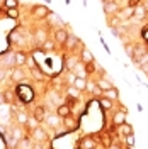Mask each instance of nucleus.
I'll use <instances>...</instances> for the list:
<instances>
[{
  "label": "nucleus",
  "mask_w": 148,
  "mask_h": 149,
  "mask_svg": "<svg viewBox=\"0 0 148 149\" xmlns=\"http://www.w3.org/2000/svg\"><path fill=\"white\" fill-rule=\"evenodd\" d=\"M32 73H34V76H36L37 80H43V74L39 73V71H37V70H32Z\"/></svg>",
  "instance_id": "nucleus-37"
},
{
  "label": "nucleus",
  "mask_w": 148,
  "mask_h": 149,
  "mask_svg": "<svg viewBox=\"0 0 148 149\" xmlns=\"http://www.w3.org/2000/svg\"><path fill=\"white\" fill-rule=\"evenodd\" d=\"M29 125H31V127H34V129H36L37 127V119H29Z\"/></svg>",
  "instance_id": "nucleus-35"
},
{
  "label": "nucleus",
  "mask_w": 148,
  "mask_h": 149,
  "mask_svg": "<svg viewBox=\"0 0 148 149\" xmlns=\"http://www.w3.org/2000/svg\"><path fill=\"white\" fill-rule=\"evenodd\" d=\"M66 65H68V68H70V70H73L77 63H75V59H68V63H66Z\"/></svg>",
  "instance_id": "nucleus-36"
},
{
  "label": "nucleus",
  "mask_w": 148,
  "mask_h": 149,
  "mask_svg": "<svg viewBox=\"0 0 148 149\" xmlns=\"http://www.w3.org/2000/svg\"><path fill=\"white\" fill-rule=\"evenodd\" d=\"M111 149H119V148H118V146H111Z\"/></svg>",
  "instance_id": "nucleus-42"
},
{
  "label": "nucleus",
  "mask_w": 148,
  "mask_h": 149,
  "mask_svg": "<svg viewBox=\"0 0 148 149\" xmlns=\"http://www.w3.org/2000/svg\"><path fill=\"white\" fill-rule=\"evenodd\" d=\"M97 86L101 88L102 92H106V90H109V88H112L114 85H112V81H109V80H106V78H102V80H99V81H97Z\"/></svg>",
  "instance_id": "nucleus-1"
},
{
  "label": "nucleus",
  "mask_w": 148,
  "mask_h": 149,
  "mask_svg": "<svg viewBox=\"0 0 148 149\" xmlns=\"http://www.w3.org/2000/svg\"><path fill=\"white\" fill-rule=\"evenodd\" d=\"M4 63H5V65H14V63H16V56H7V58L4 59Z\"/></svg>",
  "instance_id": "nucleus-26"
},
{
  "label": "nucleus",
  "mask_w": 148,
  "mask_h": 149,
  "mask_svg": "<svg viewBox=\"0 0 148 149\" xmlns=\"http://www.w3.org/2000/svg\"><path fill=\"white\" fill-rule=\"evenodd\" d=\"M116 9H118V5L116 3H112V0L111 2H104V10L109 14V12H116Z\"/></svg>",
  "instance_id": "nucleus-11"
},
{
  "label": "nucleus",
  "mask_w": 148,
  "mask_h": 149,
  "mask_svg": "<svg viewBox=\"0 0 148 149\" xmlns=\"http://www.w3.org/2000/svg\"><path fill=\"white\" fill-rule=\"evenodd\" d=\"M82 59L85 61V63H90V61H94L92 53H90L89 49H83V51H82Z\"/></svg>",
  "instance_id": "nucleus-14"
},
{
  "label": "nucleus",
  "mask_w": 148,
  "mask_h": 149,
  "mask_svg": "<svg viewBox=\"0 0 148 149\" xmlns=\"http://www.w3.org/2000/svg\"><path fill=\"white\" fill-rule=\"evenodd\" d=\"M4 102H5V98H4V95H0V105H2Z\"/></svg>",
  "instance_id": "nucleus-41"
},
{
  "label": "nucleus",
  "mask_w": 148,
  "mask_h": 149,
  "mask_svg": "<svg viewBox=\"0 0 148 149\" xmlns=\"http://www.w3.org/2000/svg\"><path fill=\"white\" fill-rule=\"evenodd\" d=\"M73 73L78 76V78H85L87 76V71H85V66H82V65H75V68H73Z\"/></svg>",
  "instance_id": "nucleus-4"
},
{
  "label": "nucleus",
  "mask_w": 148,
  "mask_h": 149,
  "mask_svg": "<svg viewBox=\"0 0 148 149\" xmlns=\"http://www.w3.org/2000/svg\"><path fill=\"white\" fill-rule=\"evenodd\" d=\"M145 9H147V10H148V3H147V5H145Z\"/></svg>",
  "instance_id": "nucleus-44"
},
{
  "label": "nucleus",
  "mask_w": 148,
  "mask_h": 149,
  "mask_svg": "<svg viewBox=\"0 0 148 149\" xmlns=\"http://www.w3.org/2000/svg\"><path fill=\"white\" fill-rule=\"evenodd\" d=\"M66 80H68V83H70V85H73L75 80H77V74H75V73H68V74H66Z\"/></svg>",
  "instance_id": "nucleus-23"
},
{
  "label": "nucleus",
  "mask_w": 148,
  "mask_h": 149,
  "mask_svg": "<svg viewBox=\"0 0 148 149\" xmlns=\"http://www.w3.org/2000/svg\"><path fill=\"white\" fill-rule=\"evenodd\" d=\"M126 142H128V146H133V144H135V139H133V134H130V136H126Z\"/></svg>",
  "instance_id": "nucleus-34"
},
{
  "label": "nucleus",
  "mask_w": 148,
  "mask_h": 149,
  "mask_svg": "<svg viewBox=\"0 0 148 149\" xmlns=\"http://www.w3.org/2000/svg\"><path fill=\"white\" fill-rule=\"evenodd\" d=\"M10 37H12L14 41H17L19 44H24V42H22V37L19 36V34H12V36H10Z\"/></svg>",
  "instance_id": "nucleus-33"
},
{
  "label": "nucleus",
  "mask_w": 148,
  "mask_h": 149,
  "mask_svg": "<svg viewBox=\"0 0 148 149\" xmlns=\"http://www.w3.org/2000/svg\"><path fill=\"white\" fill-rule=\"evenodd\" d=\"M34 149H41V146H39V144H37V146H36V148H34Z\"/></svg>",
  "instance_id": "nucleus-43"
},
{
  "label": "nucleus",
  "mask_w": 148,
  "mask_h": 149,
  "mask_svg": "<svg viewBox=\"0 0 148 149\" xmlns=\"http://www.w3.org/2000/svg\"><path fill=\"white\" fill-rule=\"evenodd\" d=\"M124 119H126V112H118L116 115H114V124H123L124 122Z\"/></svg>",
  "instance_id": "nucleus-12"
},
{
  "label": "nucleus",
  "mask_w": 148,
  "mask_h": 149,
  "mask_svg": "<svg viewBox=\"0 0 148 149\" xmlns=\"http://www.w3.org/2000/svg\"><path fill=\"white\" fill-rule=\"evenodd\" d=\"M66 41H68V46H70V47H73L75 44H77V37H73V36H72V37H68Z\"/></svg>",
  "instance_id": "nucleus-30"
},
{
  "label": "nucleus",
  "mask_w": 148,
  "mask_h": 149,
  "mask_svg": "<svg viewBox=\"0 0 148 149\" xmlns=\"http://www.w3.org/2000/svg\"><path fill=\"white\" fill-rule=\"evenodd\" d=\"M5 5L9 9H14V7H17V0H5Z\"/></svg>",
  "instance_id": "nucleus-27"
},
{
  "label": "nucleus",
  "mask_w": 148,
  "mask_h": 149,
  "mask_svg": "<svg viewBox=\"0 0 148 149\" xmlns=\"http://www.w3.org/2000/svg\"><path fill=\"white\" fill-rule=\"evenodd\" d=\"M34 139H36L37 142H43V141L46 139V132L41 129V127H36V129H34Z\"/></svg>",
  "instance_id": "nucleus-2"
},
{
  "label": "nucleus",
  "mask_w": 148,
  "mask_h": 149,
  "mask_svg": "<svg viewBox=\"0 0 148 149\" xmlns=\"http://www.w3.org/2000/svg\"><path fill=\"white\" fill-rule=\"evenodd\" d=\"M17 120H19V124H27V115L24 113V112H19L17 113Z\"/></svg>",
  "instance_id": "nucleus-18"
},
{
  "label": "nucleus",
  "mask_w": 148,
  "mask_h": 149,
  "mask_svg": "<svg viewBox=\"0 0 148 149\" xmlns=\"http://www.w3.org/2000/svg\"><path fill=\"white\" fill-rule=\"evenodd\" d=\"M12 136H14V141H12V144H16V141H20L22 137V132H20V129H14L12 130Z\"/></svg>",
  "instance_id": "nucleus-17"
},
{
  "label": "nucleus",
  "mask_w": 148,
  "mask_h": 149,
  "mask_svg": "<svg viewBox=\"0 0 148 149\" xmlns=\"http://www.w3.org/2000/svg\"><path fill=\"white\" fill-rule=\"evenodd\" d=\"M4 78H5V71H4V70H0V80H4Z\"/></svg>",
  "instance_id": "nucleus-40"
},
{
  "label": "nucleus",
  "mask_w": 148,
  "mask_h": 149,
  "mask_svg": "<svg viewBox=\"0 0 148 149\" xmlns=\"http://www.w3.org/2000/svg\"><path fill=\"white\" fill-rule=\"evenodd\" d=\"M43 47H44L46 51H49V49H53V42H51V41H44V44H43Z\"/></svg>",
  "instance_id": "nucleus-31"
},
{
  "label": "nucleus",
  "mask_w": 148,
  "mask_h": 149,
  "mask_svg": "<svg viewBox=\"0 0 148 149\" xmlns=\"http://www.w3.org/2000/svg\"><path fill=\"white\" fill-rule=\"evenodd\" d=\"M12 78H14L16 81H20V80L24 78V71H20V70H14V71H12Z\"/></svg>",
  "instance_id": "nucleus-15"
},
{
  "label": "nucleus",
  "mask_w": 148,
  "mask_h": 149,
  "mask_svg": "<svg viewBox=\"0 0 148 149\" xmlns=\"http://www.w3.org/2000/svg\"><path fill=\"white\" fill-rule=\"evenodd\" d=\"M46 122L51 125V127H56V125H60V117H58V115H48Z\"/></svg>",
  "instance_id": "nucleus-7"
},
{
  "label": "nucleus",
  "mask_w": 148,
  "mask_h": 149,
  "mask_svg": "<svg viewBox=\"0 0 148 149\" xmlns=\"http://www.w3.org/2000/svg\"><path fill=\"white\" fill-rule=\"evenodd\" d=\"M19 146H20V149H31V142H29V141H26V139H22Z\"/></svg>",
  "instance_id": "nucleus-24"
},
{
  "label": "nucleus",
  "mask_w": 148,
  "mask_h": 149,
  "mask_svg": "<svg viewBox=\"0 0 148 149\" xmlns=\"http://www.w3.org/2000/svg\"><path fill=\"white\" fill-rule=\"evenodd\" d=\"M7 14H9L10 17H17V9H16V7H14V9H9Z\"/></svg>",
  "instance_id": "nucleus-32"
},
{
  "label": "nucleus",
  "mask_w": 148,
  "mask_h": 149,
  "mask_svg": "<svg viewBox=\"0 0 148 149\" xmlns=\"http://www.w3.org/2000/svg\"><path fill=\"white\" fill-rule=\"evenodd\" d=\"M73 86H75V88H78L80 92H82V90H87V80H85V78H78V76H77Z\"/></svg>",
  "instance_id": "nucleus-3"
},
{
  "label": "nucleus",
  "mask_w": 148,
  "mask_h": 149,
  "mask_svg": "<svg viewBox=\"0 0 148 149\" xmlns=\"http://www.w3.org/2000/svg\"><path fill=\"white\" fill-rule=\"evenodd\" d=\"M36 37H37V41H39V42H44V32H43V31H37Z\"/></svg>",
  "instance_id": "nucleus-29"
},
{
  "label": "nucleus",
  "mask_w": 148,
  "mask_h": 149,
  "mask_svg": "<svg viewBox=\"0 0 148 149\" xmlns=\"http://www.w3.org/2000/svg\"><path fill=\"white\" fill-rule=\"evenodd\" d=\"M141 70H143V71H145V73H148V63H145V65L141 66Z\"/></svg>",
  "instance_id": "nucleus-39"
},
{
  "label": "nucleus",
  "mask_w": 148,
  "mask_h": 149,
  "mask_svg": "<svg viewBox=\"0 0 148 149\" xmlns=\"http://www.w3.org/2000/svg\"><path fill=\"white\" fill-rule=\"evenodd\" d=\"M16 63H17V65H24V63H26V56L22 54V53H17V54H16Z\"/></svg>",
  "instance_id": "nucleus-20"
},
{
  "label": "nucleus",
  "mask_w": 148,
  "mask_h": 149,
  "mask_svg": "<svg viewBox=\"0 0 148 149\" xmlns=\"http://www.w3.org/2000/svg\"><path fill=\"white\" fill-rule=\"evenodd\" d=\"M133 14H135L138 19H143L145 17V14H147V9H145L143 5H138L136 9H133Z\"/></svg>",
  "instance_id": "nucleus-8"
},
{
  "label": "nucleus",
  "mask_w": 148,
  "mask_h": 149,
  "mask_svg": "<svg viewBox=\"0 0 148 149\" xmlns=\"http://www.w3.org/2000/svg\"><path fill=\"white\" fill-rule=\"evenodd\" d=\"M83 148H85V149H92V148H94V141L87 139L85 142H83Z\"/></svg>",
  "instance_id": "nucleus-28"
},
{
  "label": "nucleus",
  "mask_w": 148,
  "mask_h": 149,
  "mask_svg": "<svg viewBox=\"0 0 148 149\" xmlns=\"http://www.w3.org/2000/svg\"><path fill=\"white\" fill-rule=\"evenodd\" d=\"M87 90H89V92H92V93H97V95L102 92L101 88H99L95 83H92V81H87Z\"/></svg>",
  "instance_id": "nucleus-13"
},
{
  "label": "nucleus",
  "mask_w": 148,
  "mask_h": 149,
  "mask_svg": "<svg viewBox=\"0 0 148 149\" xmlns=\"http://www.w3.org/2000/svg\"><path fill=\"white\" fill-rule=\"evenodd\" d=\"M78 93H80V90H78V88H75L73 85L68 88V95H72L73 98H78Z\"/></svg>",
  "instance_id": "nucleus-19"
},
{
  "label": "nucleus",
  "mask_w": 148,
  "mask_h": 149,
  "mask_svg": "<svg viewBox=\"0 0 148 149\" xmlns=\"http://www.w3.org/2000/svg\"><path fill=\"white\" fill-rule=\"evenodd\" d=\"M102 93H104L107 98H111V100H116V98L119 97V93H118V90H116L114 86H112V88H109V90H106V92H102Z\"/></svg>",
  "instance_id": "nucleus-6"
},
{
  "label": "nucleus",
  "mask_w": 148,
  "mask_h": 149,
  "mask_svg": "<svg viewBox=\"0 0 148 149\" xmlns=\"http://www.w3.org/2000/svg\"><path fill=\"white\" fill-rule=\"evenodd\" d=\"M65 122H66V125H68V127H73V125H75V122L72 120V119H65Z\"/></svg>",
  "instance_id": "nucleus-38"
},
{
  "label": "nucleus",
  "mask_w": 148,
  "mask_h": 149,
  "mask_svg": "<svg viewBox=\"0 0 148 149\" xmlns=\"http://www.w3.org/2000/svg\"><path fill=\"white\" fill-rule=\"evenodd\" d=\"M34 15H36V17H46L48 9L46 7H36V9H34Z\"/></svg>",
  "instance_id": "nucleus-9"
},
{
  "label": "nucleus",
  "mask_w": 148,
  "mask_h": 149,
  "mask_svg": "<svg viewBox=\"0 0 148 149\" xmlns=\"http://www.w3.org/2000/svg\"><path fill=\"white\" fill-rule=\"evenodd\" d=\"M44 109H36V119L37 120H41V119H44Z\"/></svg>",
  "instance_id": "nucleus-25"
},
{
  "label": "nucleus",
  "mask_w": 148,
  "mask_h": 149,
  "mask_svg": "<svg viewBox=\"0 0 148 149\" xmlns=\"http://www.w3.org/2000/svg\"><path fill=\"white\" fill-rule=\"evenodd\" d=\"M135 61H136V65L143 66V65H145V63H148V53H145V54H141V56H140V58H136Z\"/></svg>",
  "instance_id": "nucleus-16"
},
{
  "label": "nucleus",
  "mask_w": 148,
  "mask_h": 149,
  "mask_svg": "<svg viewBox=\"0 0 148 149\" xmlns=\"http://www.w3.org/2000/svg\"><path fill=\"white\" fill-rule=\"evenodd\" d=\"M68 112H70V109H68L66 105H61V107L58 109V113H60L61 117H66V115H68Z\"/></svg>",
  "instance_id": "nucleus-22"
},
{
  "label": "nucleus",
  "mask_w": 148,
  "mask_h": 149,
  "mask_svg": "<svg viewBox=\"0 0 148 149\" xmlns=\"http://www.w3.org/2000/svg\"><path fill=\"white\" fill-rule=\"evenodd\" d=\"M119 132L130 136V134H133V129H131V125H128V124H119Z\"/></svg>",
  "instance_id": "nucleus-10"
},
{
  "label": "nucleus",
  "mask_w": 148,
  "mask_h": 149,
  "mask_svg": "<svg viewBox=\"0 0 148 149\" xmlns=\"http://www.w3.org/2000/svg\"><path fill=\"white\" fill-rule=\"evenodd\" d=\"M66 39H68L66 31H63V29H58V31H56V41H58V42H66Z\"/></svg>",
  "instance_id": "nucleus-5"
},
{
  "label": "nucleus",
  "mask_w": 148,
  "mask_h": 149,
  "mask_svg": "<svg viewBox=\"0 0 148 149\" xmlns=\"http://www.w3.org/2000/svg\"><path fill=\"white\" fill-rule=\"evenodd\" d=\"M101 105L104 107V109H111V107H112L111 98H107V97H106V98H102V100H101Z\"/></svg>",
  "instance_id": "nucleus-21"
}]
</instances>
